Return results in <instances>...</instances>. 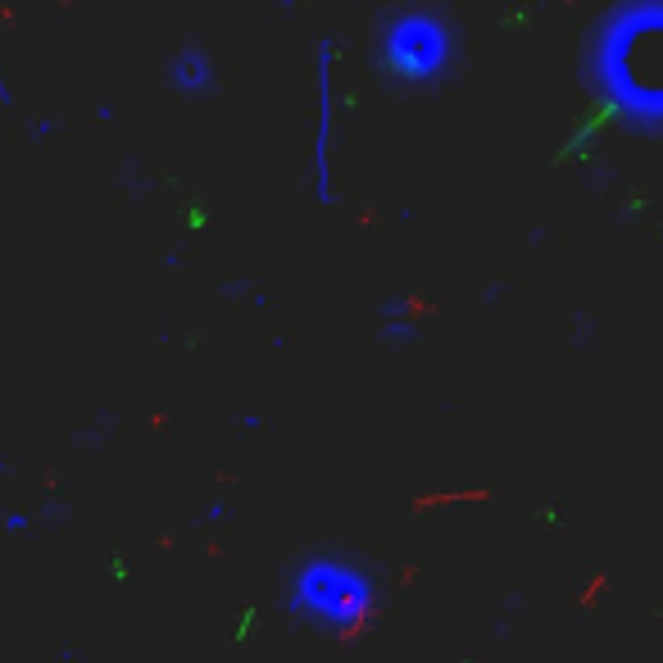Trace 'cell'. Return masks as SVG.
Returning a JSON list of instances; mask_svg holds the SVG:
<instances>
[{
    "instance_id": "1",
    "label": "cell",
    "mask_w": 663,
    "mask_h": 663,
    "mask_svg": "<svg viewBox=\"0 0 663 663\" xmlns=\"http://www.w3.org/2000/svg\"><path fill=\"white\" fill-rule=\"evenodd\" d=\"M291 609L323 618L327 627H346L368 609V582L346 564H309L296 582Z\"/></svg>"
},
{
    "instance_id": "2",
    "label": "cell",
    "mask_w": 663,
    "mask_h": 663,
    "mask_svg": "<svg viewBox=\"0 0 663 663\" xmlns=\"http://www.w3.org/2000/svg\"><path fill=\"white\" fill-rule=\"evenodd\" d=\"M446 46L450 41H446V28H441V23L427 19V14H409V19H400L396 28L386 32L382 60L396 78L427 82L441 73V64H446Z\"/></svg>"
},
{
    "instance_id": "3",
    "label": "cell",
    "mask_w": 663,
    "mask_h": 663,
    "mask_svg": "<svg viewBox=\"0 0 663 663\" xmlns=\"http://www.w3.org/2000/svg\"><path fill=\"white\" fill-rule=\"evenodd\" d=\"M178 78H182V87H205V60H200V55H187V64H182L178 69Z\"/></svg>"
},
{
    "instance_id": "4",
    "label": "cell",
    "mask_w": 663,
    "mask_h": 663,
    "mask_svg": "<svg viewBox=\"0 0 663 663\" xmlns=\"http://www.w3.org/2000/svg\"><path fill=\"white\" fill-rule=\"evenodd\" d=\"M282 5H287V10H291V0H282Z\"/></svg>"
}]
</instances>
